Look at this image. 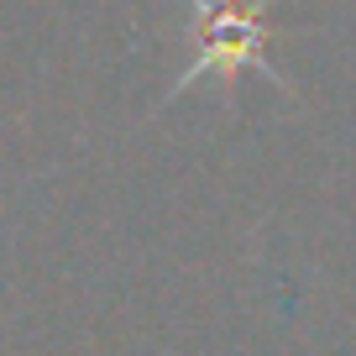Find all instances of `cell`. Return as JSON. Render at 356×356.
Wrapping results in <instances>:
<instances>
[{"label":"cell","instance_id":"1","mask_svg":"<svg viewBox=\"0 0 356 356\" xmlns=\"http://www.w3.org/2000/svg\"><path fill=\"white\" fill-rule=\"evenodd\" d=\"M262 22H257L252 6L241 0H220V6H200V26H194V68L189 79H200L204 68H220V74H236V68L262 63ZM184 79V84H189Z\"/></svg>","mask_w":356,"mask_h":356}]
</instances>
